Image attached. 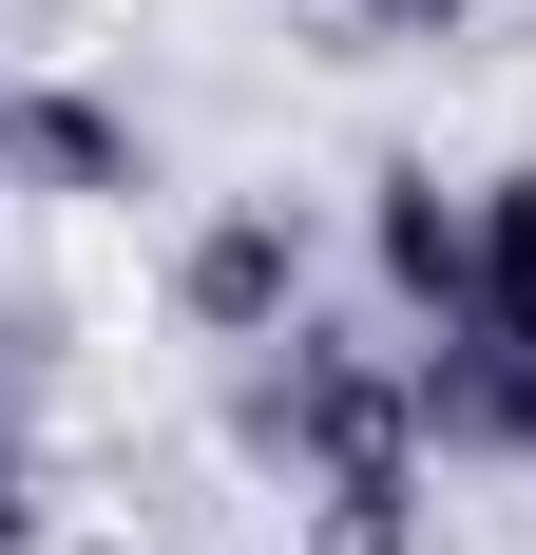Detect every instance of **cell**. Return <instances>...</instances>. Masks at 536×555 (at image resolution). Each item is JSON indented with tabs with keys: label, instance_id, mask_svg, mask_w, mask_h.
<instances>
[{
	"label": "cell",
	"instance_id": "obj_1",
	"mask_svg": "<svg viewBox=\"0 0 536 555\" xmlns=\"http://www.w3.org/2000/svg\"><path fill=\"white\" fill-rule=\"evenodd\" d=\"M230 441H250L288 499H326V479H422V402H403V364H365L345 326H288V345H250Z\"/></svg>",
	"mask_w": 536,
	"mask_h": 555
},
{
	"label": "cell",
	"instance_id": "obj_2",
	"mask_svg": "<svg viewBox=\"0 0 536 555\" xmlns=\"http://www.w3.org/2000/svg\"><path fill=\"white\" fill-rule=\"evenodd\" d=\"M173 326L192 345H288L307 326V230H288V192H230V211L173 249Z\"/></svg>",
	"mask_w": 536,
	"mask_h": 555
},
{
	"label": "cell",
	"instance_id": "obj_3",
	"mask_svg": "<svg viewBox=\"0 0 536 555\" xmlns=\"http://www.w3.org/2000/svg\"><path fill=\"white\" fill-rule=\"evenodd\" d=\"M365 249H383V287H403V326H498V287H480V211H460V192H441L422 154H383L365 172Z\"/></svg>",
	"mask_w": 536,
	"mask_h": 555
},
{
	"label": "cell",
	"instance_id": "obj_4",
	"mask_svg": "<svg viewBox=\"0 0 536 555\" xmlns=\"http://www.w3.org/2000/svg\"><path fill=\"white\" fill-rule=\"evenodd\" d=\"M0 172H20V192L115 211V192H154V134H135L115 96H77V77H0Z\"/></svg>",
	"mask_w": 536,
	"mask_h": 555
},
{
	"label": "cell",
	"instance_id": "obj_5",
	"mask_svg": "<svg viewBox=\"0 0 536 555\" xmlns=\"http://www.w3.org/2000/svg\"><path fill=\"white\" fill-rule=\"evenodd\" d=\"M403 402H422L441 460H536V345L518 326H441L422 364H403Z\"/></svg>",
	"mask_w": 536,
	"mask_h": 555
},
{
	"label": "cell",
	"instance_id": "obj_6",
	"mask_svg": "<svg viewBox=\"0 0 536 555\" xmlns=\"http://www.w3.org/2000/svg\"><path fill=\"white\" fill-rule=\"evenodd\" d=\"M422 537V479H326L307 499V555H403Z\"/></svg>",
	"mask_w": 536,
	"mask_h": 555
},
{
	"label": "cell",
	"instance_id": "obj_7",
	"mask_svg": "<svg viewBox=\"0 0 536 555\" xmlns=\"http://www.w3.org/2000/svg\"><path fill=\"white\" fill-rule=\"evenodd\" d=\"M480 287H498V326L536 345V172H498V192H480Z\"/></svg>",
	"mask_w": 536,
	"mask_h": 555
},
{
	"label": "cell",
	"instance_id": "obj_8",
	"mask_svg": "<svg viewBox=\"0 0 536 555\" xmlns=\"http://www.w3.org/2000/svg\"><path fill=\"white\" fill-rule=\"evenodd\" d=\"M326 20H345L365 57H441V39H480V0H326Z\"/></svg>",
	"mask_w": 536,
	"mask_h": 555
},
{
	"label": "cell",
	"instance_id": "obj_9",
	"mask_svg": "<svg viewBox=\"0 0 536 555\" xmlns=\"http://www.w3.org/2000/svg\"><path fill=\"white\" fill-rule=\"evenodd\" d=\"M0 555H39V441L0 422Z\"/></svg>",
	"mask_w": 536,
	"mask_h": 555
}]
</instances>
